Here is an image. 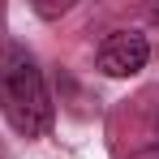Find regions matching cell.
<instances>
[{
    "label": "cell",
    "mask_w": 159,
    "mask_h": 159,
    "mask_svg": "<svg viewBox=\"0 0 159 159\" xmlns=\"http://www.w3.org/2000/svg\"><path fill=\"white\" fill-rule=\"evenodd\" d=\"M0 107L9 116V125L22 138H39L52 125V95L48 82L39 73V65L22 48H9L0 56Z\"/></svg>",
    "instance_id": "6da1fadb"
},
{
    "label": "cell",
    "mask_w": 159,
    "mask_h": 159,
    "mask_svg": "<svg viewBox=\"0 0 159 159\" xmlns=\"http://www.w3.org/2000/svg\"><path fill=\"white\" fill-rule=\"evenodd\" d=\"M99 73L107 78H133L138 69H146L151 60V43L142 30H112L103 43H99Z\"/></svg>",
    "instance_id": "7a4b0ae2"
}]
</instances>
